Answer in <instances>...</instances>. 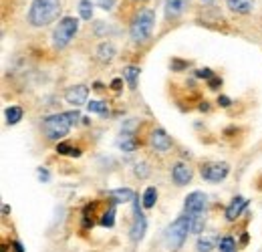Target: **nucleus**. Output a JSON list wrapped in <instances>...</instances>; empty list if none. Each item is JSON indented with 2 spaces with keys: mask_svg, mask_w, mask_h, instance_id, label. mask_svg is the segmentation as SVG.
Segmentation results:
<instances>
[{
  "mask_svg": "<svg viewBox=\"0 0 262 252\" xmlns=\"http://www.w3.org/2000/svg\"><path fill=\"white\" fill-rule=\"evenodd\" d=\"M79 119H81V113L77 109L65 111V113H54V115H49V117L43 119V131H45V135L49 139L59 142V139H63L71 131V127Z\"/></svg>",
  "mask_w": 262,
  "mask_h": 252,
  "instance_id": "f257e3e1",
  "label": "nucleus"
},
{
  "mask_svg": "<svg viewBox=\"0 0 262 252\" xmlns=\"http://www.w3.org/2000/svg\"><path fill=\"white\" fill-rule=\"evenodd\" d=\"M61 14V0H33L28 10V22L33 26H49Z\"/></svg>",
  "mask_w": 262,
  "mask_h": 252,
  "instance_id": "f03ea898",
  "label": "nucleus"
},
{
  "mask_svg": "<svg viewBox=\"0 0 262 252\" xmlns=\"http://www.w3.org/2000/svg\"><path fill=\"white\" fill-rule=\"evenodd\" d=\"M156 26V12L152 8H141L135 12L131 24H129V37L133 43H145Z\"/></svg>",
  "mask_w": 262,
  "mask_h": 252,
  "instance_id": "7ed1b4c3",
  "label": "nucleus"
},
{
  "mask_svg": "<svg viewBox=\"0 0 262 252\" xmlns=\"http://www.w3.org/2000/svg\"><path fill=\"white\" fill-rule=\"evenodd\" d=\"M77 33H79V20L75 16L61 18L59 24L54 26V33H52V45H54V49H67L71 45V41L75 39Z\"/></svg>",
  "mask_w": 262,
  "mask_h": 252,
  "instance_id": "20e7f679",
  "label": "nucleus"
},
{
  "mask_svg": "<svg viewBox=\"0 0 262 252\" xmlns=\"http://www.w3.org/2000/svg\"><path fill=\"white\" fill-rule=\"evenodd\" d=\"M190 232H192L190 230V218L188 216H180L165 230V242H167V246L171 250H180L184 246V242H186V238H188Z\"/></svg>",
  "mask_w": 262,
  "mask_h": 252,
  "instance_id": "39448f33",
  "label": "nucleus"
},
{
  "mask_svg": "<svg viewBox=\"0 0 262 252\" xmlns=\"http://www.w3.org/2000/svg\"><path fill=\"white\" fill-rule=\"evenodd\" d=\"M200 174L206 182H212V184H220L228 178L230 174V165L226 161H208L200 167Z\"/></svg>",
  "mask_w": 262,
  "mask_h": 252,
  "instance_id": "423d86ee",
  "label": "nucleus"
},
{
  "mask_svg": "<svg viewBox=\"0 0 262 252\" xmlns=\"http://www.w3.org/2000/svg\"><path fill=\"white\" fill-rule=\"evenodd\" d=\"M206 204H208V196L204 192H192L186 198V216L188 218H200L206 214Z\"/></svg>",
  "mask_w": 262,
  "mask_h": 252,
  "instance_id": "0eeeda50",
  "label": "nucleus"
},
{
  "mask_svg": "<svg viewBox=\"0 0 262 252\" xmlns=\"http://www.w3.org/2000/svg\"><path fill=\"white\" fill-rule=\"evenodd\" d=\"M133 210H135V220H133V226H131V230H129V238H131V242H139V240L145 236V230H148V218L141 214L139 196H135Z\"/></svg>",
  "mask_w": 262,
  "mask_h": 252,
  "instance_id": "6e6552de",
  "label": "nucleus"
},
{
  "mask_svg": "<svg viewBox=\"0 0 262 252\" xmlns=\"http://www.w3.org/2000/svg\"><path fill=\"white\" fill-rule=\"evenodd\" d=\"M87 97H89V89H87L85 85H73V87H69V89L65 91V99H67L69 105H73V107L85 105V103H87Z\"/></svg>",
  "mask_w": 262,
  "mask_h": 252,
  "instance_id": "1a4fd4ad",
  "label": "nucleus"
},
{
  "mask_svg": "<svg viewBox=\"0 0 262 252\" xmlns=\"http://www.w3.org/2000/svg\"><path fill=\"white\" fill-rule=\"evenodd\" d=\"M192 170L184 163V161H178V163H173V167H171V180L178 184V186H188L190 182H192Z\"/></svg>",
  "mask_w": 262,
  "mask_h": 252,
  "instance_id": "9d476101",
  "label": "nucleus"
},
{
  "mask_svg": "<svg viewBox=\"0 0 262 252\" xmlns=\"http://www.w3.org/2000/svg\"><path fill=\"white\" fill-rule=\"evenodd\" d=\"M150 144H152V148L156 151H167L171 148V139H169V135L161 129V127H157L152 131V135H150Z\"/></svg>",
  "mask_w": 262,
  "mask_h": 252,
  "instance_id": "9b49d317",
  "label": "nucleus"
},
{
  "mask_svg": "<svg viewBox=\"0 0 262 252\" xmlns=\"http://www.w3.org/2000/svg\"><path fill=\"white\" fill-rule=\"evenodd\" d=\"M188 6H190V0H165L163 10L167 18H178L188 10Z\"/></svg>",
  "mask_w": 262,
  "mask_h": 252,
  "instance_id": "f8f14e48",
  "label": "nucleus"
},
{
  "mask_svg": "<svg viewBox=\"0 0 262 252\" xmlns=\"http://www.w3.org/2000/svg\"><path fill=\"white\" fill-rule=\"evenodd\" d=\"M246 206H248V200H246V198L236 196L234 200L228 204V208H226V220H228V222H234V220L246 210Z\"/></svg>",
  "mask_w": 262,
  "mask_h": 252,
  "instance_id": "ddd939ff",
  "label": "nucleus"
},
{
  "mask_svg": "<svg viewBox=\"0 0 262 252\" xmlns=\"http://www.w3.org/2000/svg\"><path fill=\"white\" fill-rule=\"evenodd\" d=\"M226 4L236 14H248L254 8V0H226Z\"/></svg>",
  "mask_w": 262,
  "mask_h": 252,
  "instance_id": "4468645a",
  "label": "nucleus"
},
{
  "mask_svg": "<svg viewBox=\"0 0 262 252\" xmlns=\"http://www.w3.org/2000/svg\"><path fill=\"white\" fill-rule=\"evenodd\" d=\"M139 67H135V65H129V67H125L123 69V79L127 81V85H129V89L131 91H135L137 89V79H139Z\"/></svg>",
  "mask_w": 262,
  "mask_h": 252,
  "instance_id": "2eb2a0df",
  "label": "nucleus"
},
{
  "mask_svg": "<svg viewBox=\"0 0 262 252\" xmlns=\"http://www.w3.org/2000/svg\"><path fill=\"white\" fill-rule=\"evenodd\" d=\"M97 57H99L103 63L113 61V59H115V45H113V43H109V41L101 43V45H99V49H97Z\"/></svg>",
  "mask_w": 262,
  "mask_h": 252,
  "instance_id": "dca6fc26",
  "label": "nucleus"
},
{
  "mask_svg": "<svg viewBox=\"0 0 262 252\" xmlns=\"http://www.w3.org/2000/svg\"><path fill=\"white\" fill-rule=\"evenodd\" d=\"M20 119H22V107L10 105V107L6 109V123H8V125H16Z\"/></svg>",
  "mask_w": 262,
  "mask_h": 252,
  "instance_id": "f3484780",
  "label": "nucleus"
},
{
  "mask_svg": "<svg viewBox=\"0 0 262 252\" xmlns=\"http://www.w3.org/2000/svg\"><path fill=\"white\" fill-rule=\"evenodd\" d=\"M87 111L89 113H97V115H109V107H107V103L105 101H89L87 103Z\"/></svg>",
  "mask_w": 262,
  "mask_h": 252,
  "instance_id": "a211bd4d",
  "label": "nucleus"
},
{
  "mask_svg": "<svg viewBox=\"0 0 262 252\" xmlns=\"http://www.w3.org/2000/svg\"><path fill=\"white\" fill-rule=\"evenodd\" d=\"M79 16L83 20H91V16H93V2L91 0H81L79 2Z\"/></svg>",
  "mask_w": 262,
  "mask_h": 252,
  "instance_id": "6ab92c4d",
  "label": "nucleus"
},
{
  "mask_svg": "<svg viewBox=\"0 0 262 252\" xmlns=\"http://www.w3.org/2000/svg\"><path fill=\"white\" fill-rule=\"evenodd\" d=\"M156 202H157V188H154V186L145 188V192H143V206L145 208H154Z\"/></svg>",
  "mask_w": 262,
  "mask_h": 252,
  "instance_id": "aec40b11",
  "label": "nucleus"
},
{
  "mask_svg": "<svg viewBox=\"0 0 262 252\" xmlns=\"http://www.w3.org/2000/svg\"><path fill=\"white\" fill-rule=\"evenodd\" d=\"M111 196L115 198V204H119V202H127V200H135V194H133L131 190H127V188H123V190H113V192H111Z\"/></svg>",
  "mask_w": 262,
  "mask_h": 252,
  "instance_id": "412c9836",
  "label": "nucleus"
},
{
  "mask_svg": "<svg viewBox=\"0 0 262 252\" xmlns=\"http://www.w3.org/2000/svg\"><path fill=\"white\" fill-rule=\"evenodd\" d=\"M214 244H216L214 236H200V240H198V244H196V250L198 252H212Z\"/></svg>",
  "mask_w": 262,
  "mask_h": 252,
  "instance_id": "4be33fe9",
  "label": "nucleus"
},
{
  "mask_svg": "<svg viewBox=\"0 0 262 252\" xmlns=\"http://www.w3.org/2000/svg\"><path fill=\"white\" fill-rule=\"evenodd\" d=\"M218 246H220V252H236V240L232 236H224L220 238Z\"/></svg>",
  "mask_w": 262,
  "mask_h": 252,
  "instance_id": "5701e85b",
  "label": "nucleus"
},
{
  "mask_svg": "<svg viewBox=\"0 0 262 252\" xmlns=\"http://www.w3.org/2000/svg\"><path fill=\"white\" fill-rule=\"evenodd\" d=\"M119 148L123 151H133L137 148V142L131 137V135H127V133H123V137H121V142H119Z\"/></svg>",
  "mask_w": 262,
  "mask_h": 252,
  "instance_id": "b1692460",
  "label": "nucleus"
},
{
  "mask_svg": "<svg viewBox=\"0 0 262 252\" xmlns=\"http://www.w3.org/2000/svg\"><path fill=\"white\" fill-rule=\"evenodd\" d=\"M115 224V204L105 212L103 216H101V226H105V228H111Z\"/></svg>",
  "mask_w": 262,
  "mask_h": 252,
  "instance_id": "393cba45",
  "label": "nucleus"
},
{
  "mask_svg": "<svg viewBox=\"0 0 262 252\" xmlns=\"http://www.w3.org/2000/svg\"><path fill=\"white\" fill-rule=\"evenodd\" d=\"M56 153H61V155H71V157H79V155H81V150H75V148H71L69 144H59V146H56Z\"/></svg>",
  "mask_w": 262,
  "mask_h": 252,
  "instance_id": "a878e982",
  "label": "nucleus"
},
{
  "mask_svg": "<svg viewBox=\"0 0 262 252\" xmlns=\"http://www.w3.org/2000/svg\"><path fill=\"white\" fill-rule=\"evenodd\" d=\"M135 176H137V178H141V180H143V178H148V176H150V167H148V163H137V165H135Z\"/></svg>",
  "mask_w": 262,
  "mask_h": 252,
  "instance_id": "bb28decb",
  "label": "nucleus"
},
{
  "mask_svg": "<svg viewBox=\"0 0 262 252\" xmlns=\"http://www.w3.org/2000/svg\"><path fill=\"white\" fill-rule=\"evenodd\" d=\"M95 4H99L103 10H113V6L117 4V0H95Z\"/></svg>",
  "mask_w": 262,
  "mask_h": 252,
  "instance_id": "cd10ccee",
  "label": "nucleus"
},
{
  "mask_svg": "<svg viewBox=\"0 0 262 252\" xmlns=\"http://www.w3.org/2000/svg\"><path fill=\"white\" fill-rule=\"evenodd\" d=\"M196 77H198V79H206V81H210V79L216 77V75H214L210 69H200V71H196Z\"/></svg>",
  "mask_w": 262,
  "mask_h": 252,
  "instance_id": "c85d7f7f",
  "label": "nucleus"
},
{
  "mask_svg": "<svg viewBox=\"0 0 262 252\" xmlns=\"http://www.w3.org/2000/svg\"><path fill=\"white\" fill-rule=\"evenodd\" d=\"M39 180H41V182H49V180H51V174H49V170L41 167V170H39Z\"/></svg>",
  "mask_w": 262,
  "mask_h": 252,
  "instance_id": "c756f323",
  "label": "nucleus"
},
{
  "mask_svg": "<svg viewBox=\"0 0 262 252\" xmlns=\"http://www.w3.org/2000/svg\"><path fill=\"white\" fill-rule=\"evenodd\" d=\"M208 85H210V89H218V87L222 85V79H220V77H212L208 81Z\"/></svg>",
  "mask_w": 262,
  "mask_h": 252,
  "instance_id": "7c9ffc66",
  "label": "nucleus"
},
{
  "mask_svg": "<svg viewBox=\"0 0 262 252\" xmlns=\"http://www.w3.org/2000/svg\"><path fill=\"white\" fill-rule=\"evenodd\" d=\"M218 103H220L222 107H230V105H232V101L228 99L226 95H220V97H218Z\"/></svg>",
  "mask_w": 262,
  "mask_h": 252,
  "instance_id": "2f4dec72",
  "label": "nucleus"
},
{
  "mask_svg": "<svg viewBox=\"0 0 262 252\" xmlns=\"http://www.w3.org/2000/svg\"><path fill=\"white\" fill-rule=\"evenodd\" d=\"M171 67H173L176 71H180V69H184V67H186V63H182V61H178V59H176V61H171Z\"/></svg>",
  "mask_w": 262,
  "mask_h": 252,
  "instance_id": "473e14b6",
  "label": "nucleus"
},
{
  "mask_svg": "<svg viewBox=\"0 0 262 252\" xmlns=\"http://www.w3.org/2000/svg\"><path fill=\"white\" fill-rule=\"evenodd\" d=\"M121 83H123V81H121V79H115V81H113V83H111V87H113V89H115V91H117V89H121ZM117 93H119V91H117Z\"/></svg>",
  "mask_w": 262,
  "mask_h": 252,
  "instance_id": "72a5a7b5",
  "label": "nucleus"
},
{
  "mask_svg": "<svg viewBox=\"0 0 262 252\" xmlns=\"http://www.w3.org/2000/svg\"><path fill=\"white\" fill-rule=\"evenodd\" d=\"M14 250H16V252H24V248H22V244H20V242H14Z\"/></svg>",
  "mask_w": 262,
  "mask_h": 252,
  "instance_id": "f704fd0d",
  "label": "nucleus"
},
{
  "mask_svg": "<svg viewBox=\"0 0 262 252\" xmlns=\"http://www.w3.org/2000/svg\"><path fill=\"white\" fill-rule=\"evenodd\" d=\"M202 2H206V4H210V2H214V0H202Z\"/></svg>",
  "mask_w": 262,
  "mask_h": 252,
  "instance_id": "c9c22d12",
  "label": "nucleus"
}]
</instances>
